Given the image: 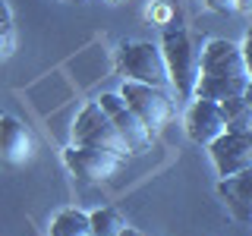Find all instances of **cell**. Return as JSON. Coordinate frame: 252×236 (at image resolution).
Here are the masks:
<instances>
[{
	"instance_id": "cell-1",
	"label": "cell",
	"mask_w": 252,
	"mask_h": 236,
	"mask_svg": "<svg viewBox=\"0 0 252 236\" xmlns=\"http://www.w3.org/2000/svg\"><path fill=\"white\" fill-rule=\"evenodd\" d=\"M202 51H205L202 38L192 35V31H183V29L164 31L161 54L180 98H195V88H199V79H202Z\"/></svg>"
},
{
	"instance_id": "cell-2",
	"label": "cell",
	"mask_w": 252,
	"mask_h": 236,
	"mask_svg": "<svg viewBox=\"0 0 252 236\" xmlns=\"http://www.w3.org/2000/svg\"><path fill=\"white\" fill-rule=\"evenodd\" d=\"M73 145L101 148V151H110V154H117V157H126V154H129V148H126L123 136L117 132V126L110 123V117L101 110L98 101H92V104L76 117V126H73Z\"/></svg>"
},
{
	"instance_id": "cell-3",
	"label": "cell",
	"mask_w": 252,
	"mask_h": 236,
	"mask_svg": "<svg viewBox=\"0 0 252 236\" xmlns=\"http://www.w3.org/2000/svg\"><path fill=\"white\" fill-rule=\"evenodd\" d=\"M120 69L132 79V82H145V85H155V88H164V85L170 82L161 47H155V44H148V41L123 44V51H120Z\"/></svg>"
},
{
	"instance_id": "cell-4",
	"label": "cell",
	"mask_w": 252,
	"mask_h": 236,
	"mask_svg": "<svg viewBox=\"0 0 252 236\" xmlns=\"http://www.w3.org/2000/svg\"><path fill=\"white\" fill-rule=\"evenodd\" d=\"M120 98L129 104V110H132V114H136L152 132L161 129V126L167 123V117H170V101H167V94H164L161 88H155V85H145V82H132V79H126Z\"/></svg>"
},
{
	"instance_id": "cell-5",
	"label": "cell",
	"mask_w": 252,
	"mask_h": 236,
	"mask_svg": "<svg viewBox=\"0 0 252 236\" xmlns=\"http://www.w3.org/2000/svg\"><path fill=\"white\" fill-rule=\"evenodd\" d=\"M101 110L110 117V123L117 126V132L123 136L126 148H129V154H145L148 148H152V129H148L145 123L139 120L136 114L129 110V104L120 98V94H101Z\"/></svg>"
},
{
	"instance_id": "cell-6",
	"label": "cell",
	"mask_w": 252,
	"mask_h": 236,
	"mask_svg": "<svg viewBox=\"0 0 252 236\" xmlns=\"http://www.w3.org/2000/svg\"><path fill=\"white\" fill-rule=\"evenodd\" d=\"M211 161L220 177H233V173L252 170V129L246 132H224L208 145Z\"/></svg>"
},
{
	"instance_id": "cell-7",
	"label": "cell",
	"mask_w": 252,
	"mask_h": 236,
	"mask_svg": "<svg viewBox=\"0 0 252 236\" xmlns=\"http://www.w3.org/2000/svg\"><path fill=\"white\" fill-rule=\"evenodd\" d=\"M66 167L76 173L79 179L85 183H101V179H110L117 177L120 170V161L123 157L110 154V151H101V148H85V145H73L66 148Z\"/></svg>"
},
{
	"instance_id": "cell-8",
	"label": "cell",
	"mask_w": 252,
	"mask_h": 236,
	"mask_svg": "<svg viewBox=\"0 0 252 236\" xmlns=\"http://www.w3.org/2000/svg\"><path fill=\"white\" fill-rule=\"evenodd\" d=\"M202 76L249 82V69H246L240 44H233V41H208L205 51H202Z\"/></svg>"
},
{
	"instance_id": "cell-9",
	"label": "cell",
	"mask_w": 252,
	"mask_h": 236,
	"mask_svg": "<svg viewBox=\"0 0 252 236\" xmlns=\"http://www.w3.org/2000/svg\"><path fill=\"white\" fill-rule=\"evenodd\" d=\"M186 132H189V139L199 142V145H211L215 139H220V136L227 132V123H224V114H220V104L195 98L192 107H189V114H186Z\"/></svg>"
},
{
	"instance_id": "cell-10",
	"label": "cell",
	"mask_w": 252,
	"mask_h": 236,
	"mask_svg": "<svg viewBox=\"0 0 252 236\" xmlns=\"http://www.w3.org/2000/svg\"><path fill=\"white\" fill-rule=\"evenodd\" d=\"M32 157V136L16 117H0V164L19 167Z\"/></svg>"
},
{
	"instance_id": "cell-11",
	"label": "cell",
	"mask_w": 252,
	"mask_h": 236,
	"mask_svg": "<svg viewBox=\"0 0 252 236\" xmlns=\"http://www.w3.org/2000/svg\"><path fill=\"white\" fill-rule=\"evenodd\" d=\"M218 192L227 202V208L233 211V217L252 224V170L233 173V177H220Z\"/></svg>"
},
{
	"instance_id": "cell-12",
	"label": "cell",
	"mask_w": 252,
	"mask_h": 236,
	"mask_svg": "<svg viewBox=\"0 0 252 236\" xmlns=\"http://www.w3.org/2000/svg\"><path fill=\"white\" fill-rule=\"evenodd\" d=\"M246 85H249V82H236V79L202 76V79H199V88H195V98L220 104V101H227V98H240V94L246 91Z\"/></svg>"
},
{
	"instance_id": "cell-13",
	"label": "cell",
	"mask_w": 252,
	"mask_h": 236,
	"mask_svg": "<svg viewBox=\"0 0 252 236\" xmlns=\"http://www.w3.org/2000/svg\"><path fill=\"white\" fill-rule=\"evenodd\" d=\"M51 236H92V220H89V214H82V211L66 208L54 217Z\"/></svg>"
},
{
	"instance_id": "cell-14",
	"label": "cell",
	"mask_w": 252,
	"mask_h": 236,
	"mask_svg": "<svg viewBox=\"0 0 252 236\" xmlns=\"http://www.w3.org/2000/svg\"><path fill=\"white\" fill-rule=\"evenodd\" d=\"M220 114H224V123H227V132H246L252 129V110L249 104L240 98H227L220 101Z\"/></svg>"
},
{
	"instance_id": "cell-15",
	"label": "cell",
	"mask_w": 252,
	"mask_h": 236,
	"mask_svg": "<svg viewBox=\"0 0 252 236\" xmlns=\"http://www.w3.org/2000/svg\"><path fill=\"white\" fill-rule=\"evenodd\" d=\"M89 220H92V236H120L129 227L117 208H98L94 214H89Z\"/></svg>"
},
{
	"instance_id": "cell-16",
	"label": "cell",
	"mask_w": 252,
	"mask_h": 236,
	"mask_svg": "<svg viewBox=\"0 0 252 236\" xmlns=\"http://www.w3.org/2000/svg\"><path fill=\"white\" fill-rule=\"evenodd\" d=\"M13 51H16V35H13V29H10V26H0V63L10 60Z\"/></svg>"
},
{
	"instance_id": "cell-17",
	"label": "cell",
	"mask_w": 252,
	"mask_h": 236,
	"mask_svg": "<svg viewBox=\"0 0 252 236\" xmlns=\"http://www.w3.org/2000/svg\"><path fill=\"white\" fill-rule=\"evenodd\" d=\"M215 13H236L240 10V0H205Z\"/></svg>"
},
{
	"instance_id": "cell-18",
	"label": "cell",
	"mask_w": 252,
	"mask_h": 236,
	"mask_svg": "<svg viewBox=\"0 0 252 236\" xmlns=\"http://www.w3.org/2000/svg\"><path fill=\"white\" fill-rule=\"evenodd\" d=\"M243 51V60H246V69H249V79H252V31L246 35V44L240 47Z\"/></svg>"
},
{
	"instance_id": "cell-19",
	"label": "cell",
	"mask_w": 252,
	"mask_h": 236,
	"mask_svg": "<svg viewBox=\"0 0 252 236\" xmlns=\"http://www.w3.org/2000/svg\"><path fill=\"white\" fill-rule=\"evenodd\" d=\"M10 19H13L10 6H6V0H0V26H10Z\"/></svg>"
},
{
	"instance_id": "cell-20",
	"label": "cell",
	"mask_w": 252,
	"mask_h": 236,
	"mask_svg": "<svg viewBox=\"0 0 252 236\" xmlns=\"http://www.w3.org/2000/svg\"><path fill=\"white\" fill-rule=\"evenodd\" d=\"M243 101L249 104V110H252V79H249V85H246V91H243Z\"/></svg>"
},
{
	"instance_id": "cell-21",
	"label": "cell",
	"mask_w": 252,
	"mask_h": 236,
	"mask_svg": "<svg viewBox=\"0 0 252 236\" xmlns=\"http://www.w3.org/2000/svg\"><path fill=\"white\" fill-rule=\"evenodd\" d=\"M120 236H142V233H139V230H132V227H126V230H123Z\"/></svg>"
},
{
	"instance_id": "cell-22",
	"label": "cell",
	"mask_w": 252,
	"mask_h": 236,
	"mask_svg": "<svg viewBox=\"0 0 252 236\" xmlns=\"http://www.w3.org/2000/svg\"><path fill=\"white\" fill-rule=\"evenodd\" d=\"M240 10H252V0H240Z\"/></svg>"
}]
</instances>
